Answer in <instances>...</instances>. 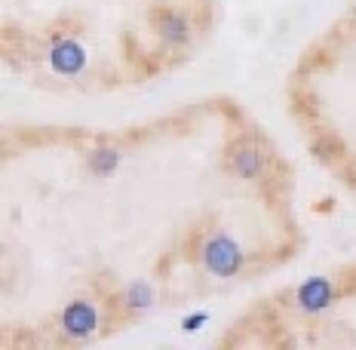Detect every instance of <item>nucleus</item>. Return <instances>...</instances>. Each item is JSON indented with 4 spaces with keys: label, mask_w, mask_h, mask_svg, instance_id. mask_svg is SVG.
Returning a JSON list of instances; mask_svg holds the SVG:
<instances>
[{
    "label": "nucleus",
    "mask_w": 356,
    "mask_h": 350,
    "mask_svg": "<svg viewBox=\"0 0 356 350\" xmlns=\"http://www.w3.org/2000/svg\"><path fill=\"white\" fill-rule=\"evenodd\" d=\"M240 262H243L240 249H236V243H231L227 237H218V240H212L206 246V264H209V271H215L218 277L236 273Z\"/></svg>",
    "instance_id": "obj_1"
},
{
    "label": "nucleus",
    "mask_w": 356,
    "mask_h": 350,
    "mask_svg": "<svg viewBox=\"0 0 356 350\" xmlns=\"http://www.w3.org/2000/svg\"><path fill=\"white\" fill-rule=\"evenodd\" d=\"M62 326L68 335H74V338H83V335H89L95 329V310L89 308L86 301H74L71 308L65 310Z\"/></svg>",
    "instance_id": "obj_2"
},
{
    "label": "nucleus",
    "mask_w": 356,
    "mask_h": 350,
    "mask_svg": "<svg viewBox=\"0 0 356 350\" xmlns=\"http://www.w3.org/2000/svg\"><path fill=\"white\" fill-rule=\"evenodd\" d=\"M83 65H86V56L77 43L65 40L53 49V68L58 74H77V71H83Z\"/></svg>",
    "instance_id": "obj_3"
},
{
    "label": "nucleus",
    "mask_w": 356,
    "mask_h": 350,
    "mask_svg": "<svg viewBox=\"0 0 356 350\" xmlns=\"http://www.w3.org/2000/svg\"><path fill=\"white\" fill-rule=\"evenodd\" d=\"M298 301L304 310H323L332 301V286L329 280H307L298 289Z\"/></svg>",
    "instance_id": "obj_4"
},
{
    "label": "nucleus",
    "mask_w": 356,
    "mask_h": 350,
    "mask_svg": "<svg viewBox=\"0 0 356 350\" xmlns=\"http://www.w3.org/2000/svg\"><path fill=\"white\" fill-rule=\"evenodd\" d=\"M89 166H92V173L95 175H105V173H111V169L117 166V151H95L92 154V160H89Z\"/></svg>",
    "instance_id": "obj_5"
},
{
    "label": "nucleus",
    "mask_w": 356,
    "mask_h": 350,
    "mask_svg": "<svg viewBox=\"0 0 356 350\" xmlns=\"http://www.w3.org/2000/svg\"><path fill=\"white\" fill-rule=\"evenodd\" d=\"M163 34H166L169 40L181 43L184 37H188V28H184V22H181V19H175V16H166V19H163Z\"/></svg>",
    "instance_id": "obj_6"
},
{
    "label": "nucleus",
    "mask_w": 356,
    "mask_h": 350,
    "mask_svg": "<svg viewBox=\"0 0 356 350\" xmlns=\"http://www.w3.org/2000/svg\"><path fill=\"white\" fill-rule=\"evenodd\" d=\"M126 301H129V308H147V304H151V289H147L145 283H136V286H129Z\"/></svg>",
    "instance_id": "obj_7"
},
{
    "label": "nucleus",
    "mask_w": 356,
    "mask_h": 350,
    "mask_svg": "<svg viewBox=\"0 0 356 350\" xmlns=\"http://www.w3.org/2000/svg\"><path fill=\"white\" fill-rule=\"evenodd\" d=\"M236 166H240L243 175H255L258 173V154L255 151H243L240 157H236Z\"/></svg>",
    "instance_id": "obj_8"
},
{
    "label": "nucleus",
    "mask_w": 356,
    "mask_h": 350,
    "mask_svg": "<svg viewBox=\"0 0 356 350\" xmlns=\"http://www.w3.org/2000/svg\"><path fill=\"white\" fill-rule=\"evenodd\" d=\"M203 323H206V314H194L191 319H184V329H188V332H194V329H200V326H203Z\"/></svg>",
    "instance_id": "obj_9"
}]
</instances>
